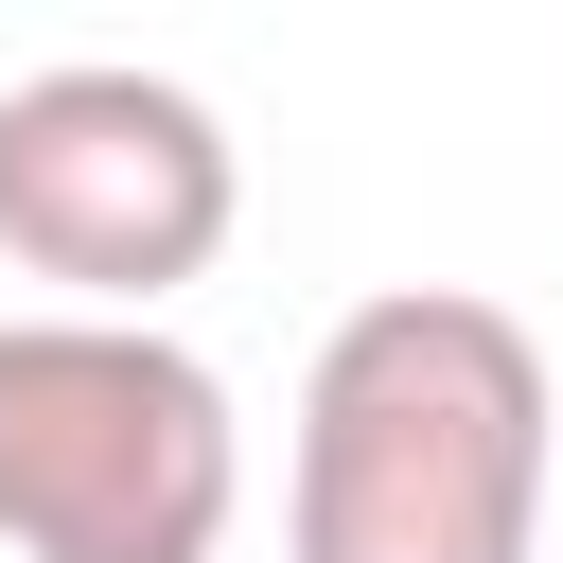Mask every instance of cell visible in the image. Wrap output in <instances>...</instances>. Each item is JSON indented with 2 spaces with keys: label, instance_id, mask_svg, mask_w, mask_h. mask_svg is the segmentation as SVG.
<instances>
[{
  "label": "cell",
  "instance_id": "2",
  "mask_svg": "<svg viewBox=\"0 0 563 563\" xmlns=\"http://www.w3.org/2000/svg\"><path fill=\"white\" fill-rule=\"evenodd\" d=\"M246 510V422L158 317H0V545L18 563H211Z\"/></svg>",
  "mask_w": 563,
  "mask_h": 563
},
{
  "label": "cell",
  "instance_id": "3",
  "mask_svg": "<svg viewBox=\"0 0 563 563\" xmlns=\"http://www.w3.org/2000/svg\"><path fill=\"white\" fill-rule=\"evenodd\" d=\"M229 211H246V158L176 70L70 53L0 88V264H35L53 299L158 317L176 282H211Z\"/></svg>",
  "mask_w": 563,
  "mask_h": 563
},
{
  "label": "cell",
  "instance_id": "1",
  "mask_svg": "<svg viewBox=\"0 0 563 563\" xmlns=\"http://www.w3.org/2000/svg\"><path fill=\"white\" fill-rule=\"evenodd\" d=\"M299 563H545V352L510 299L387 282L299 369Z\"/></svg>",
  "mask_w": 563,
  "mask_h": 563
}]
</instances>
